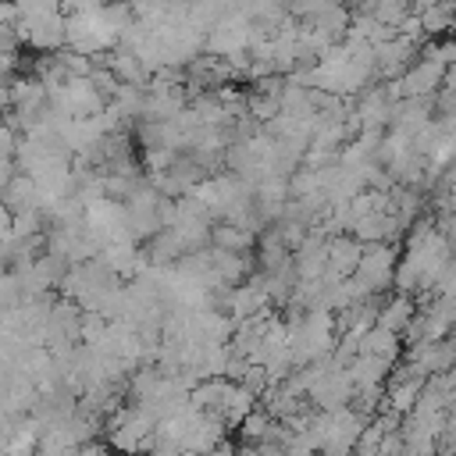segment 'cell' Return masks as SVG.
I'll return each instance as SVG.
<instances>
[{
  "instance_id": "1",
  "label": "cell",
  "mask_w": 456,
  "mask_h": 456,
  "mask_svg": "<svg viewBox=\"0 0 456 456\" xmlns=\"http://www.w3.org/2000/svg\"><path fill=\"white\" fill-rule=\"evenodd\" d=\"M363 260V246L356 239H335L328 242V271L335 278H349Z\"/></svg>"
},
{
  "instance_id": "2",
  "label": "cell",
  "mask_w": 456,
  "mask_h": 456,
  "mask_svg": "<svg viewBox=\"0 0 456 456\" xmlns=\"http://www.w3.org/2000/svg\"><path fill=\"white\" fill-rule=\"evenodd\" d=\"M214 242L221 246V249H232V253H242V249H249L253 246V232L249 228H239V224H217L214 228Z\"/></svg>"
},
{
  "instance_id": "3",
  "label": "cell",
  "mask_w": 456,
  "mask_h": 456,
  "mask_svg": "<svg viewBox=\"0 0 456 456\" xmlns=\"http://www.w3.org/2000/svg\"><path fill=\"white\" fill-rule=\"evenodd\" d=\"M410 321H413V303H410L406 296L392 299V303L378 314V324H381V328H388V331H403Z\"/></svg>"
},
{
  "instance_id": "4",
  "label": "cell",
  "mask_w": 456,
  "mask_h": 456,
  "mask_svg": "<svg viewBox=\"0 0 456 456\" xmlns=\"http://www.w3.org/2000/svg\"><path fill=\"white\" fill-rule=\"evenodd\" d=\"M452 32H456V25H452Z\"/></svg>"
}]
</instances>
